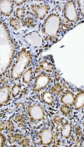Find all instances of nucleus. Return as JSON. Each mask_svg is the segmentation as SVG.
<instances>
[{"mask_svg":"<svg viewBox=\"0 0 84 147\" xmlns=\"http://www.w3.org/2000/svg\"><path fill=\"white\" fill-rule=\"evenodd\" d=\"M41 68L43 71H51L53 69V66L48 62H44L41 63Z\"/></svg>","mask_w":84,"mask_h":147,"instance_id":"16","label":"nucleus"},{"mask_svg":"<svg viewBox=\"0 0 84 147\" xmlns=\"http://www.w3.org/2000/svg\"><path fill=\"white\" fill-rule=\"evenodd\" d=\"M13 2L6 1H1V12L5 17H8L13 11Z\"/></svg>","mask_w":84,"mask_h":147,"instance_id":"4","label":"nucleus"},{"mask_svg":"<svg viewBox=\"0 0 84 147\" xmlns=\"http://www.w3.org/2000/svg\"><path fill=\"white\" fill-rule=\"evenodd\" d=\"M30 115L35 120H39L43 117V111L42 108L39 105H34L29 109Z\"/></svg>","mask_w":84,"mask_h":147,"instance_id":"5","label":"nucleus"},{"mask_svg":"<svg viewBox=\"0 0 84 147\" xmlns=\"http://www.w3.org/2000/svg\"><path fill=\"white\" fill-rule=\"evenodd\" d=\"M10 88L8 85L3 86L1 89V105L5 104L9 99Z\"/></svg>","mask_w":84,"mask_h":147,"instance_id":"6","label":"nucleus"},{"mask_svg":"<svg viewBox=\"0 0 84 147\" xmlns=\"http://www.w3.org/2000/svg\"><path fill=\"white\" fill-rule=\"evenodd\" d=\"M84 105V92L80 94L77 98L75 106L77 108L82 107Z\"/></svg>","mask_w":84,"mask_h":147,"instance_id":"14","label":"nucleus"},{"mask_svg":"<svg viewBox=\"0 0 84 147\" xmlns=\"http://www.w3.org/2000/svg\"><path fill=\"white\" fill-rule=\"evenodd\" d=\"M70 130L71 128L70 125L68 124L65 125L62 129V135L65 137H68L70 133Z\"/></svg>","mask_w":84,"mask_h":147,"instance_id":"18","label":"nucleus"},{"mask_svg":"<svg viewBox=\"0 0 84 147\" xmlns=\"http://www.w3.org/2000/svg\"><path fill=\"white\" fill-rule=\"evenodd\" d=\"M66 11L70 12H65L66 17L70 20L75 21L77 19V14L75 12V8L74 5H69L66 8Z\"/></svg>","mask_w":84,"mask_h":147,"instance_id":"7","label":"nucleus"},{"mask_svg":"<svg viewBox=\"0 0 84 147\" xmlns=\"http://www.w3.org/2000/svg\"><path fill=\"white\" fill-rule=\"evenodd\" d=\"M23 23L25 24L28 27L33 26L35 24L34 20L33 18L30 16L26 17L25 19L23 20Z\"/></svg>","mask_w":84,"mask_h":147,"instance_id":"17","label":"nucleus"},{"mask_svg":"<svg viewBox=\"0 0 84 147\" xmlns=\"http://www.w3.org/2000/svg\"><path fill=\"white\" fill-rule=\"evenodd\" d=\"M30 8L36 18L41 21L45 18L50 9V5L48 4L32 5Z\"/></svg>","mask_w":84,"mask_h":147,"instance_id":"2","label":"nucleus"},{"mask_svg":"<svg viewBox=\"0 0 84 147\" xmlns=\"http://www.w3.org/2000/svg\"><path fill=\"white\" fill-rule=\"evenodd\" d=\"M41 98L44 103L49 105H53L54 103V98L50 92H44L41 95Z\"/></svg>","mask_w":84,"mask_h":147,"instance_id":"8","label":"nucleus"},{"mask_svg":"<svg viewBox=\"0 0 84 147\" xmlns=\"http://www.w3.org/2000/svg\"><path fill=\"white\" fill-rule=\"evenodd\" d=\"M13 3H15V4H17V5H20L21 3H25V1H15V2H12Z\"/></svg>","mask_w":84,"mask_h":147,"instance_id":"22","label":"nucleus"},{"mask_svg":"<svg viewBox=\"0 0 84 147\" xmlns=\"http://www.w3.org/2000/svg\"><path fill=\"white\" fill-rule=\"evenodd\" d=\"M41 138L42 140V142L44 144H49L51 142L52 139H53V134L50 130H45L44 132H42Z\"/></svg>","mask_w":84,"mask_h":147,"instance_id":"9","label":"nucleus"},{"mask_svg":"<svg viewBox=\"0 0 84 147\" xmlns=\"http://www.w3.org/2000/svg\"><path fill=\"white\" fill-rule=\"evenodd\" d=\"M32 75V69L29 68V69L24 72L23 75V81L26 84H29L31 80Z\"/></svg>","mask_w":84,"mask_h":147,"instance_id":"11","label":"nucleus"},{"mask_svg":"<svg viewBox=\"0 0 84 147\" xmlns=\"http://www.w3.org/2000/svg\"><path fill=\"white\" fill-rule=\"evenodd\" d=\"M20 91H21V88H20V84H15V85L12 87V89H11L12 96H13V98L16 97V96L19 94Z\"/></svg>","mask_w":84,"mask_h":147,"instance_id":"15","label":"nucleus"},{"mask_svg":"<svg viewBox=\"0 0 84 147\" xmlns=\"http://www.w3.org/2000/svg\"><path fill=\"white\" fill-rule=\"evenodd\" d=\"M74 98L73 95L70 93H68L62 98V102L65 104L71 105L74 102Z\"/></svg>","mask_w":84,"mask_h":147,"instance_id":"13","label":"nucleus"},{"mask_svg":"<svg viewBox=\"0 0 84 147\" xmlns=\"http://www.w3.org/2000/svg\"><path fill=\"white\" fill-rule=\"evenodd\" d=\"M79 6L82 14L84 15V1L79 2Z\"/></svg>","mask_w":84,"mask_h":147,"instance_id":"20","label":"nucleus"},{"mask_svg":"<svg viewBox=\"0 0 84 147\" xmlns=\"http://www.w3.org/2000/svg\"><path fill=\"white\" fill-rule=\"evenodd\" d=\"M61 110L63 113H64L65 114H69L70 113V110L69 109V108L66 106H63L61 108Z\"/></svg>","mask_w":84,"mask_h":147,"instance_id":"19","label":"nucleus"},{"mask_svg":"<svg viewBox=\"0 0 84 147\" xmlns=\"http://www.w3.org/2000/svg\"><path fill=\"white\" fill-rule=\"evenodd\" d=\"M30 59V55L26 50L22 51L20 53L12 69V78L17 79L21 76L26 66L29 63Z\"/></svg>","mask_w":84,"mask_h":147,"instance_id":"1","label":"nucleus"},{"mask_svg":"<svg viewBox=\"0 0 84 147\" xmlns=\"http://www.w3.org/2000/svg\"><path fill=\"white\" fill-rule=\"evenodd\" d=\"M15 16L17 20H24L26 18L27 11L24 7H19L17 8L15 11Z\"/></svg>","mask_w":84,"mask_h":147,"instance_id":"10","label":"nucleus"},{"mask_svg":"<svg viewBox=\"0 0 84 147\" xmlns=\"http://www.w3.org/2000/svg\"><path fill=\"white\" fill-rule=\"evenodd\" d=\"M50 77L46 74H41L38 75L36 79L33 89L39 91L44 88L50 83Z\"/></svg>","mask_w":84,"mask_h":147,"instance_id":"3","label":"nucleus"},{"mask_svg":"<svg viewBox=\"0 0 84 147\" xmlns=\"http://www.w3.org/2000/svg\"><path fill=\"white\" fill-rule=\"evenodd\" d=\"M9 23L11 26L14 28L15 30H19L22 29V25L20 23L19 21L17 18H10Z\"/></svg>","mask_w":84,"mask_h":147,"instance_id":"12","label":"nucleus"},{"mask_svg":"<svg viewBox=\"0 0 84 147\" xmlns=\"http://www.w3.org/2000/svg\"><path fill=\"white\" fill-rule=\"evenodd\" d=\"M69 27H70V25L68 24V23H65V24L63 23V28H65V29H68Z\"/></svg>","mask_w":84,"mask_h":147,"instance_id":"21","label":"nucleus"}]
</instances>
